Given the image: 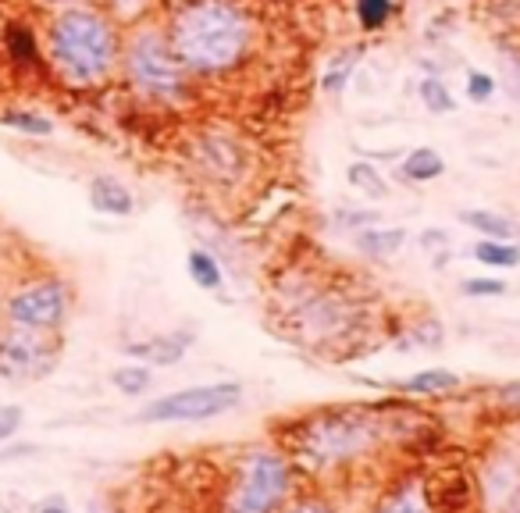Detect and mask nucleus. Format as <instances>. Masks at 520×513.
<instances>
[{
	"instance_id": "obj_1",
	"label": "nucleus",
	"mask_w": 520,
	"mask_h": 513,
	"mask_svg": "<svg viewBox=\"0 0 520 513\" xmlns=\"http://www.w3.org/2000/svg\"><path fill=\"white\" fill-rule=\"evenodd\" d=\"M389 435V421L378 407H321L289 421L278 446L296 464V474L332 478L371 460Z\"/></svg>"
},
{
	"instance_id": "obj_2",
	"label": "nucleus",
	"mask_w": 520,
	"mask_h": 513,
	"mask_svg": "<svg viewBox=\"0 0 520 513\" xmlns=\"http://www.w3.org/2000/svg\"><path fill=\"white\" fill-rule=\"evenodd\" d=\"M250 18L225 0H189L171 18L168 43L189 72H225L250 50Z\"/></svg>"
},
{
	"instance_id": "obj_3",
	"label": "nucleus",
	"mask_w": 520,
	"mask_h": 513,
	"mask_svg": "<svg viewBox=\"0 0 520 513\" xmlns=\"http://www.w3.org/2000/svg\"><path fill=\"white\" fill-rule=\"evenodd\" d=\"M50 57L72 82H100L114 68L118 36L90 8H68L50 25Z\"/></svg>"
},
{
	"instance_id": "obj_4",
	"label": "nucleus",
	"mask_w": 520,
	"mask_h": 513,
	"mask_svg": "<svg viewBox=\"0 0 520 513\" xmlns=\"http://www.w3.org/2000/svg\"><path fill=\"white\" fill-rule=\"evenodd\" d=\"M296 496V464L282 446H253L232 467L221 513H282Z\"/></svg>"
},
{
	"instance_id": "obj_5",
	"label": "nucleus",
	"mask_w": 520,
	"mask_h": 513,
	"mask_svg": "<svg viewBox=\"0 0 520 513\" xmlns=\"http://www.w3.org/2000/svg\"><path fill=\"white\" fill-rule=\"evenodd\" d=\"M243 403V385L239 382H211V385H189V389L164 392L150 399L147 407L136 410L139 424H175V421H214Z\"/></svg>"
},
{
	"instance_id": "obj_6",
	"label": "nucleus",
	"mask_w": 520,
	"mask_h": 513,
	"mask_svg": "<svg viewBox=\"0 0 520 513\" xmlns=\"http://www.w3.org/2000/svg\"><path fill=\"white\" fill-rule=\"evenodd\" d=\"M125 68H129L132 86L147 97H179L186 86V65L175 57L168 36L154 33V29H139L132 36L129 50H125Z\"/></svg>"
},
{
	"instance_id": "obj_7",
	"label": "nucleus",
	"mask_w": 520,
	"mask_h": 513,
	"mask_svg": "<svg viewBox=\"0 0 520 513\" xmlns=\"http://www.w3.org/2000/svg\"><path fill=\"white\" fill-rule=\"evenodd\" d=\"M285 318L293 321V335L303 346H325V342L350 335L360 310L339 289H310V293H303L293 307L285 310Z\"/></svg>"
},
{
	"instance_id": "obj_8",
	"label": "nucleus",
	"mask_w": 520,
	"mask_h": 513,
	"mask_svg": "<svg viewBox=\"0 0 520 513\" xmlns=\"http://www.w3.org/2000/svg\"><path fill=\"white\" fill-rule=\"evenodd\" d=\"M72 293L61 278H36V282L18 285L4 300L0 318L11 328H29V332H57L68 321Z\"/></svg>"
},
{
	"instance_id": "obj_9",
	"label": "nucleus",
	"mask_w": 520,
	"mask_h": 513,
	"mask_svg": "<svg viewBox=\"0 0 520 513\" xmlns=\"http://www.w3.org/2000/svg\"><path fill=\"white\" fill-rule=\"evenodd\" d=\"M61 357V342L54 332H29V328L4 325L0 332V378L4 382H33L54 371Z\"/></svg>"
},
{
	"instance_id": "obj_10",
	"label": "nucleus",
	"mask_w": 520,
	"mask_h": 513,
	"mask_svg": "<svg viewBox=\"0 0 520 513\" xmlns=\"http://www.w3.org/2000/svg\"><path fill=\"white\" fill-rule=\"evenodd\" d=\"M193 161L214 182H232L243 175L246 154L232 136H218V132H204L193 143Z\"/></svg>"
},
{
	"instance_id": "obj_11",
	"label": "nucleus",
	"mask_w": 520,
	"mask_h": 513,
	"mask_svg": "<svg viewBox=\"0 0 520 513\" xmlns=\"http://www.w3.org/2000/svg\"><path fill=\"white\" fill-rule=\"evenodd\" d=\"M424 492H428L431 513H471L478 503V485L460 467H446L424 478Z\"/></svg>"
},
{
	"instance_id": "obj_12",
	"label": "nucleus",
	"mask_w": 520,
	"mask_h": 513,
	"mask_svg": "<svg viewBox=\"0 0 520 513\" xmlns=\"http://www.w3.org/2000/svg\"><path fill=\"white\" fill-rule=\"evenodd\" d=\"M367 513H431L424 478H417V474L399 478L396 485H389L382 496L367 506Z\"/></svg>"
},
{
	"instance_id": "obj_13",
	"label": "nucleus",
	"mask_w": 520,
	"mask_h": 513,
	"mask_svg": "<svg viewBox=\"0 0 520 513\" xmlns=\"http://www.w3.org/2000/svg\"><path fill=\"white\" fill-rule=\"evenodd\" d=\"M520 489V467L506 456H492V464L485 467L481 478V496L492 513H503V506L510 503V496Z\"/></svg>"
},
{
	"instance_id": "obj_14",
	"label": "nucleus",
	"mask_w": 520,
	"mask_h": 513,
	"mask_svg": "<svg viewBox=\"0 0 520 513\" xmlns=\"http://www.w3.org/2000/svg\"><path fill=\"white\" fill-rule=\"evenodd\" d=\"M189 339H193L189 332L157 335V339H147V342H129L125 353L136 357V360H143V364H150V367H171V364H179V360L186 357Z\"/></svg>"
},
{
	"instance_id": "obj_15",
	"label": "nucleus",
	"mask_w": 520,
	"mask_h": 513,
	"mask_svg": "<svg viewBox=\"0 0 520 513\" xmlns=\"http://www.w3.org/2000/svg\"><path fill=\"white\" fill-rule=\"evenodd\" d=\"M90 207L97 214H111V218H129L136 200H132V193L125 189V182H118L114 175L100 171V175L90 179Z\"/></svg>"
},
{
	"instance_id": "obj_16",
	"label": "nucleus",
	"mask_w": 520,
	"mask_h": 513,
	"mask_svg": "<svg viewBox=\"0 0 520 513\" xmlns=\"http://www.w3.org/2000/svg\"><path fill=\"white\" fill-rule=\"evenodd\" d=\"M353 246L364 257H371V261H392L407 246V228H382V225L360 228L357 236H353Z\"/></svg>"
},
{
	"instance_id": "obj_17",
	"label": "nucleus",
	"mask_w": 520,
	"mask_h": 513,
	"mask_svg": "<svg viewBox=\"0 0 520 513\" xmlns=\"http://www.w3.org/2000/svg\"><path fill=\"white\" fill-rule=\"evenodd\" d=\"M460 385H464V378L456 375V371H449V367H431V371H417V375L396 382V392L435 399V396H449V392H456Z\"/></svg>"
},
{
	"instance_id": "obj_18",
	"label": "nucleus",
	"mask_w": 520,
	"mask_h": 513,
	"mask_svg": "<svg viewBox=\"0 0 520 513\" xmlns=\"http://www.w3.org/2000/svg\"><path fill=\"white\" fill-rule=\"evenodd\" d=\"M442 175H446V161H442L439 150L431 147H414L399 164V179L407 182H435Z\"/></svg>"
},
{
	"instance_id": "obj_19",
	"label": "nucleus",
	"mask_w": 520,
	"mask_h": 513,
	"mask_svg": "<svg viewBox=\"0 0 520 513\" xmlns=\"http://www.w3.org/2000/svg\"><path fill=\"white\" fill-rule=\"evenodd\" d=\"M460 221H464L467 228H474L481 239H503V243H513V239L520 236V228L496 211H460Z\"/></svg>"
},
{
	"instance_id": "obj_20",
	"label": "nucleus",
	"mask_w": 520,
	"mask_h": 513,
	"mask_svg": "<svg viewBox=\"0 0 520 513\" xmlns=\"http://www.w3.org/2000/svg\"><path fill=\"white\" fill-rule=\"evenodd\" d=\"M186 271H189V278H193V285H200L204 293H218L221 282H225L218 257H214L211 250H204V246H193V250H189Z\"/></svg>"
},
{
	"instance_id": "obj_21",
	"label": "nucleus",
	"mask_w": 520,
	"mask_h": 513,
	"mask_svg": "<svg viewBox=\"0 0 520 513\" xmlns=\"http://www.w3.org/2000/svg\"><path fill=\"white\" fill-rule=\"evenodd\" d=\"M474 261L485 268H520V246L503 239H478L474 243Z\"/></svg>"
},
{
	"instance_id": "obj_22",
	"label": "nucleus",
	"mask_w": 520,
	"mask_h": 513,
	"mask_svg": "<svg viewBox=\"0 0 520 513\" xmlns=\"http://www.w3.org/2000/svg\"><path fill=\"white\" fill-rule=\"evenodd\" d=\"M111 385L129 399L147 396V389L154 385V371H150V364H122L111 371Z\"/></svg>"
},
{
	"instance_id": "obj_23",
	"label": "nucleus",
	"mask_w": 520,
	"mask_h": 513,
	"mask_svg": "<svg viewBox=\"0 0 520 513\" xmlns=\"http://www.w3.org/2000/svg\"><path fill=\"white\" fill-rule=\"evenodd\" d=\"M346 182H350L357 193L371 196V200H385V196H389V182L382 179V171L367 161L350 164V168H346Z\"/></svg>"
},
{
	"instance_id": "obj_24",
	"label": "nucleus",
	"mask_w": 520,
	"mask_h": 513,
	"mask_svg": "<svg viewBox=\"0 0 520 513\" xmlns=\"http://www.w3.org/2000/svg\"><path fill=\"white\" fill-rule=\"evenodd\" d=\"M0 125L25 132V136H54V122H50V118H43V114L36 111H18V107L0 114Z\"/></svg>"
},
{
	"instance_id": "obj_25",
	"label": "nucleus",
	"mask_w": 520,
	"mask_h": 513,
	"mask_svg": "<svg viewBox=\"0 0 520 513\" xmlns=\"http://www.w3.org/2000/svg\"><path fill=\"white\" fill-rule=\"evenodd\" d=\"M4 50H8V57L18 61V65H33L36 61V40L25 25H8L4 29Z\"/></svg>"
},
{
	"instance_id": "obj_26",
	"label": "nucleus",
	"mask_w": 520,
	"mask_h": 513,
	"mask_svg": "<svg viewBox=\"0 0 520 513\" xmlns=\"http://www.w3.org/2000/svg\"><path fill=\"white\" fill-rule=\"evenodd\" d=\"M421 104L428 107L431 114H453L456 100L449 93V86L442 79H424L421 82Z\"/></svg>"
},
{
	"instance_id": "obj_27",
	"label": "nucleus",
	"mask_w": 520,
	"mask_h": 513,
	"mask_svg": "<svg viewBox=\"0 0 520 513\" xmlns=\"http://www.w3.org/2000/svg\"><path fill=\"white\" fill-rule=\"evenodd\" d=\"M357 18L367 33H378L392 18V0H357Z\"/></svg>"
},
{
	"instance_id": "obj_28",
	"label": "nucleus",
	"mask_w": 520,
	"mask_h": 513,
	"mask_svg": "<svg viewBox=\"0 0 520 513\" xmlns=\"http://www.w3.org/2000/svg\"><path fill=\"white\" fill-rule=\"evenodd\" d=\"M282 513H342V510L332 496H325V492H300V496H293L285 503Z\"/></svg>"
},
{
	"instance_id": "obj_29",
	"label": "nucleus",
	"mask_w": 520,
	"mask_h": 513,
	"mask_svg": "<svg viewBox=\"0 0 520 513\" xmlns=\"http://www.w3.org/2000/svg\"><path fill=\"white\" fill-rule=\"evenodd\" d=\"M506 289H510V285H506L503 278H492V275L464 278V282H460V293H464L467 300H496V296H506Z\"/></svg>"
},
{
	"instance_id": "obj_30",
	"label": "nucleus",
	"mask_w": 520,
	"mask_h": 513,
	"mask_svg": "<svg viewBox=\"0 0 520 513\" xmlns=\"http://www.w3.org/2000/svg\"><path fill=\"white\" fill-rule=\"evenodd\" d=\"M25 428V407L22 403H0V446L11 439H18V432Z\"/></svg>"
},
{
	"instance_id": "obj_31",
	"label": "nucleus",
	"mask_w": 520,
	"mask_h": 513,
	"mask_svg": "<svg viewBox=\"0 0 520 513\" xmlns=\"http://www.w3.org/2000/svg\"><path fill=\"white\" fill-rule=\"evenodd\" d=\"M467 97L474 100V104H488V100L496 97V79L488 72H467Z\"/></svg>"
},
{
	"instance_id": "obj_32",
	"label": "nucleus",
	"mask_w": 520,
	"mask_h": 513,
	"mask_svg": "<svg viewBox=\"0 0 520 513\" xmlns=\"http://www.w3.org/2000/svg\"><path fill=\"white\" fill-rule=\"evenodd\" d=\"M414 342H421V346H442L446 342V328H442L439 318H421L414 325V335H410Z\"/></svg>"
},
{
	"instance_id": "obj_33",
	"label": "nucleus",
	"mask_w": 520,
	"mask_h": 513,
	"mask_svg": "<svg viewBox=\"0 0 520 513\" xmlns=\"http://www.w3.org/2000/svg\"><path fill=\"white\" fill-rule=\"evenodd\" d=\"M335 221H339L342 228H353V232H360V228H371L382 221V214L378 211H339L335 214Z\"/></svg>"
},
{
	"instance_id": "obj_34",
	"label": "nucleus",
	"mask_w": 520,
	"mask_h": 513,
	"mask_svg": "<svg viewBox=\"0 0 520 513\" xmlns=\"http://www.w3.org/2000/svg\"><path fill=\"white\" fill-rule=\"evenodd\" d=\"M492 399H496V407L510 410V414H520V378H513V382L499 385V389L492 392Z\"/></svg>"
},
{
	"instance_id": "obj_35",
	"label": "nucleus",
	"mask_w": 520,
	"mask_h": 513,
	"mask_svg": "<svg viewBox=\"0 0 520 513\" xmlns=\"http://www.w3.org/2000/svg\"><path fill=\"white\" fill-rule=\"evenodd\" d=\"M503 86L513 100H520V54H503Z\"/></svg>"
},
{
	"instance_id": "obj_36",
	"label": "nucleus",
	"mask_w": 520,
	"mask_h": 513,
	"mask_svg": "<svg viewBox=\"0 0 520 513\" xmlns=\"http://www.w3.org/2000/svg\"><path fill=\"white\" fill-rule=\"evenodd\" d=\"M36 513H72V506H68L65 496H50V499H43V503L36 506Z\"/></svg>"
},
{
	"instance_id": "obj_37",
	"label": "nucleus",
	"mask_w": 520,
	"mask_h": 513,
	"mask_svg": "<svg viewBox=\"0 0 520 513\" xmlns=\"http://www.w3.org/2000/svg\"><path fill=\"white\" fill-rule=\"evenodd\" d=\"M36 453V446H8L4 442V449H0V464L4 460H22V456H33Z\"/></svg>"
},
{
	"instance_id": "obj_38",
	"label": "nucleus",
	"mask_w": 520,
	"mask_h": 513,
	"mask_svg": "<svg viewBox=\"0 0 520 513\" xmlns=\"http://www.w3.org/2000/svg\"><path fill=\"white\" fill-rule=\"evenodd\" d=\"M449 239H446V232H439V228H435V232H424L421 236V246L424 250H431V246H446Z\"/></svg>"
},
{
	"instance_id": "obj_39",
	"label": "nucleus",
	"mask_w": 520,
	"mask_h": 513,
	"mask_svg": "<svg viewBox=\"0 0 520 513\" xmlns=\"http://www.w3.org/2000/svg\"><path fill=\"white\" fill-rule=\"evenodd\" d=\"M503 513H520V489H517V492H513V496H510V503L503 506Z\"/></svg>"
},
{
	"instance_id": "obj_40",
	"label": "nucleus",
	"mask_w": 520,
	"mask_h": 513,
	"mask_svg": "<svg viewBox=\"0 0 520 513\" xmlns=\"http://www.w3.org/2000/svg\"><path fill=\"white\" fill-rule=\"evenodd\" d=\"M90 513H118L114 506H107L104 499H97V503H90Z\"/></svg>"
}]
</instances>
